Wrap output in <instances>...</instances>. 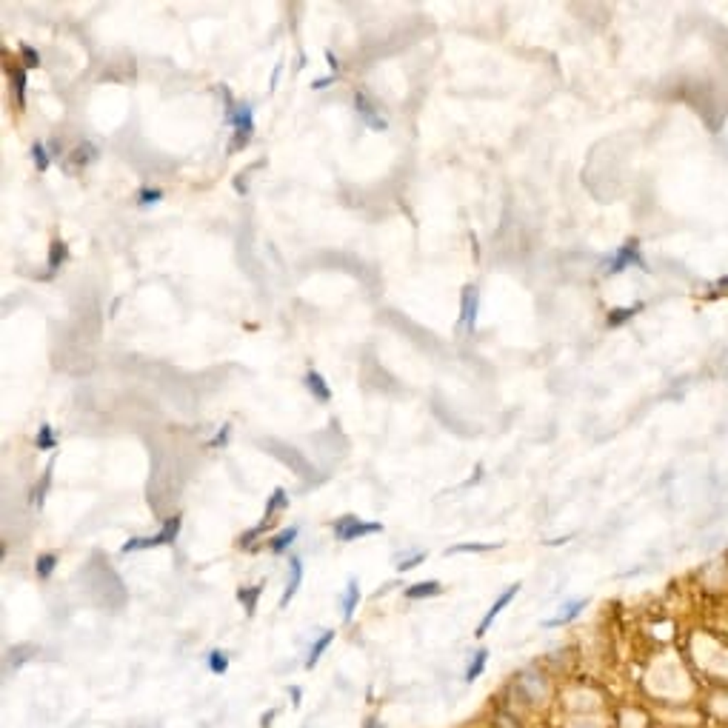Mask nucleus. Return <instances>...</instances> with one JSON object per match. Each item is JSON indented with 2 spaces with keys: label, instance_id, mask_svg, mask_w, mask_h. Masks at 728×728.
<instances>
[{
  "label": "nucleus",
  "instance_id": "obj_14",
  "mask_svg": "<svg viewBox=\"0 0 728 728\" xmlns=\"http://www.w3.org/2000/svg\"><path fill=\"white\" fill-rule=\"evenodd\" d=\"M66 260H69V246H66V240L55 238V240L49 243V257H46V266H49V277H55V274L66 266Z\"/></svg>",
  "mask_w": 728,
  "mask_h": 728
},
{
  "label": "nucleus",
  "instance_id": "obj_20",
  "mask_svg": "<svg viewBox=\"0 0 728 728\" xmlns=\"http://www.w3.org/2000/svg\"><path fill=\"white\" fill-rule=\"evenodd\" d=\"M332 640H335V631H323L320 637L312 643V648H309V657H306V668H314L317 666V660L323 657V651L332 646Z\"/></svg>",
  "mask_w": 728,
  "mask_h": 728
},
{
  "label": "nucleus",
  "instance_id": "obj_17",
  "mask_svg": "<svg viewBox=\"0 0 728 728\" xmlns=\"http://www.w3.org/2000/svg\"><path fill=\"white\" fill-rule=\"evenodd\" d=\"M437 594H443V585L437 580H423V583H414L406 589L409 600H426V597H437Z\"/></svg>",
  "mask_w": 728,
  "mask_h": 728
},
{
  "label": "nucleus",
  "instance_id": "obj_3",
  "mask_svg": "<svg viewBox=\"0 0 728 728\" xmlns=\"http://www.w3.org/2000/svg\"><path fill=\"white\" fill-rule=\"evenodd\" d=\"M634 266L643 269V272H648V263L643 260L640 243H637V240H628V243H623V246L603 263V274H605V277H614V274H620V272H625V269H634Z\"/></svg>",
  "mask_w": 728,
  "mask_h": 728
},
{
  "label": "nucleus",
  "instance_id": "obj_23",
  "mask_svg": "<svg viewBox=\"0 0 728 728\" xmlns=\"http://www.w3.org/2000/svg\"><path fill=\"white\" fill-rule=\"evenodd\" d=\"M55 566H57V554L55 551H43L37 560H35V574L40 580H49L55 574Z\"/></svg>",
  "mask_w": 728,
  "mask_h": 728
},
{
  "label": "nucleus",
  "instance_id": "obj_29",
  "mask_svg": "<svg viewBox=\"0 0 728 728\" xmlns=\"http://www.w3.org/2000/svg\"><path fill=\"white\" fill-rule=\"evenodd\" d=\"M160 200H163V189H157V186H143L137 192V206H154Z\"/></svg>",
  "mask_w": 728,
  "mask_h": 728
},
{
  "label": "nucleus",
  "instance_id": "obj_18",
  "mask_svg": "<svg viewBox=\"0 0 728 728\" xmlns=\"http://www.w3.org/2000/svg\"><path fill=\"white\" fill-rule=\"evenodd\" d=\"M297 534H300V529H297V526H289V529H283V531H277V534L269 540V549H272V554H283V551H289V549H292V543L297 540Z\"/></svg>",
  "mask_w": 728,
  "mask_h": 728
},
{
  "label": "nucleus",
  "instance_id": "obj_10",
  "mask_svg": "<svg viewBox=\"0 0 728 728\" xmlns=\"http://www.w3.org/2000/svg\"><path fill=\"white\" fill-rule=\"evenodd\" d=\"M303 383H306L309 394L314 397L317 403H323V406L332 403V389H328L326 378H323V374H320L317 369H309V371H306V378H303Z\"/></svg>",
  "mask_w": 728,
  "mask_h": 728
},
{
  "label": "nucleus",
  "instance_id": "obj_27",
  "mask_svg": "<svg viewBox=\"0 0 728 728\" xmlns=\"http://www.w3.org/2000/svg\"><path fill=\"white\" fill-rule=\"evenodd\" d=\"M486 663H488V651L486 648H480L477 654H474V660L468 663V668H465V683H474V680L486 671Z\"/></svg>",
  "mask_w": 728,
  "mask_h": 728
},
{
  "label": "nucleus",
  "instance_id": "obj_33",
  "mask_svg": "<svg viewBox=\"0 0 728 728\" xmlns=\"http://www.w3.org/2000/svg\"><path fill=\"white\" fill-rule=\"evenodd\" d=\"M266 529H269V523H266V520H263V523H260V526H254V529H251V531H246V534H243V537H240V546H251V543H254V540H257V537H260V534H263V531H266Z\"/></svg>",
  "mask_w": 728,
  "mask_h": 728
},
{
  "label": "nucleus",
  "instance_id": "obj_5",
  "mask_svg": "<svg viewBox=\"0 0 728 728\" xmlns=\"http://www.w3.org/2000/svg\"><path fill=\"white\" fill-rule=\"evenodd\" d=\"M477 309H480L477 286H465L463 294H460V320H457V328H460L463 335H474V328H477Z\"/></svg>",
  "mask_w": 728,
  "mask_h": 728
},
{
  "label": "nucleus",
  "instance_id": "obj_36",
  "mask_svg": "<svg viewBox=\"0 0 728 728\" xmlns=\"http://www.w3.org/2000/svg\"><path fill=\"white\" fill-rule=\"evenodd\" d=\"M274 714H277V711H269V714H263V717H260V728H272V720H274Z\"/></svg>",
  "mask_w": 728,
  "mask_h": 728
},
{
  "label": "nucleus",
  "instance_id": "obj_24",
  "mask_svg": "<svg viewBox=\"0 0 728 728\" xmlns=\"http://www.w3.org/2000/svg\"><path fill=\"white\" fill-rule=\"evenodd\" d=\"M35 445H37L40 452H55V449H57V437H55V429L49 426V423H43V426L37 429Z\"/></svg>",
  "mask_w": 728,
  "mask_h": 728
},
{
  "label": "nucleus",
  "instance_id": "obj_7",
  "mask_svg": "<svg viewBox=\"0 0 728 728\" xmlns=\"http://www.w3.org/2000/svg\"><path fill=\"white\" fill-rule=\"evenodd\" d=\"M517 592H520V583H511L508 589H506V592H503V594H500V597H497L495 603H491V608H488V612H486V617L480 620V625H477V631H474V637H483V634L488 631V625H491V623L497 620V614L503 612V608H506V605H508V603H511L514 597H517Z\"/></svg>",
  "mask_w": 728,
  "mask_h": 728
},
{
  "label": "nucleus",
  "instance_id": "obj_26",
  "mask_svg": "<svg viewBox=\"0 0 728 728\" xmlns=\"http://www.w3.org/2000/svg\"><path fill=\"white\" fill-rule=\"evenodd\" d=\"M32 160H35V169H37V172H46V169L52 166L49 146L40 143V140H35V143H32Z\"/></svg>",
  "mask_w": 728,
  "mask_h": 728
},
{
  "label": "nucleus",
  "instance_id": "obj_12",
  "mask_svg": "<svg viewBox=\"0 0 728 728\" xmlns=\"http://www.w3.org/2000/svg\"><path fill=\"white\" fill-rule=\"evenodd\" d=\"M643 309H646V303H643V300L631 303V306H617V309L608 312L605 326H608V328H620V326H625L628 320H634V314H640Z\"/></svg>",
  "mask_w": 728,
  "mask_h": 728
},
{
  "label": "nucleus",
  "instance_id": "obj_31",
  "mask_svg": "<svg viewBox=\"0 0 728 728\" xmlns=\"http://www.w3.org/2000/svg\"><path fill=\"white\" fill-rule=\"evenodd\" d=\"M426 560V551H414V554H409V557H403V560H397V571H411V569H417L420 562Z\"/></svg>",
  "mask_w": 728,
  "mask_h": 728
},
{
  "label": "nucleus",
  "instance_id": "obj_30",
  "mask_svg": "<svg viewBox=\"0 0 728 728\" xmlns=\"http://www.w3.org/2000/svg\"><path fill=\"white\" fill-rule=\"evenodd\" d=\"M226 668H229L226 651H211V654H208V671H211V674H226Z\"/></svg>",
  "mask_w": 728,
  "mask_h": 728
},
{
  "label": "nucleus",
  "instance_id": "obj_8",
  "mask_svg": "<svg viewBox=\"0 0 728 728\" xmlns=\"http://www.w3.org/2000/svg\"><path fill=\"white\" fill-rule=\"evenodd\" d=\"M6 75L12 83V95L20 109H26V83H29V69H23V63H6Z\"/></svg>",
  "mask_w": 728,
  "mask_h": 728
},
{
  "label": "nucleus",
  "instance_id": "obj_4",
  "mask_svg": "<svg viewBox=\"0 0 728 728\" xmlns=\"http://www.w3.org/2000/svg\"><path fill=\"white\" fill-rule=\"evenodd\" d=\"M335 529V537L340 543H351V540H360V537H369V534H380L383 531V523H371V520H360L355 514H343L332 523Z\"/></svg>",
  "mask_w": 728,
  "mask_h": 728
},
{
  "label": "nucleus",
  "instance_id": "obj_35",
  "mask_svg": "<svg viewBox=\"0 0 728 728\" xmlns=\"http://www.w3.org/2000/svg\"><path fill=\"white\" fill-rule=\"evenodd\" d=\"M326 60H328V69H332V75H340V60L335 57L332 49H326Z\"/></svg>",
  "mask_w": 728,
  "mask_h": 728
},
{
  "label": "nucleus",
  "instance_id": "obj_6",
  "mask_svg": "<svg viewBox=\"0 0 728 728\" xmlns=\"http://www.w3.org/2000/svg\"><path fill=\"white\" fill-rule=\"evenodd\" d=\"M355 109H357V114H360V121L369 126V129H374V132H386L389 129V121H386V114L378 109L371 103V98L366 95L363 89H357L355 91Z\"/></svg>",
  "mask_w": 728,
  "mask_h": 728
},
{
  "label": "nucleus",
  "instance_id": "obj_32",
  "mask_svg": "<svg viewBox=\"0 0 728 728\" xmlns=\"http://www.w3.org/2000/svg\"><path fill=\"white\" fill-rule=\"evenodd\" d=\"M229 437H231V426L226 423V426H223V429H217V434L208 440V449H223V445L229 443Z\"/></svg>",
  "mask_w": 728,
  "mask_h": 728
},
{
  "label": "nucleus",
  "instance_id": "obj_21",
  "mask_svg": "<svg viewBox=\"0 0 728 728\" xmlns=\"http://www.w3.org/2000/svg\"><path fill=\"white\" fill-rule=\"evenodd\" d=\"M286 506H289V495H286V488H280V486H277V488L272 491V497H269V503H266V511H263V520H266V523H272V517H274V514H277V511H283Z\"/></svg>",
  "mask_w": 728,
  "mask_h": 728
},
{
  "label": "nucleus",
  "instance_id": "obj_34",
  "mask_svg": "<svg viewBox=\"0 0 728 728\" xmlns=\"http://www.w3.org/2000/svg\"><path fill=\"white\" fill-rule=\"evenodd\" d=\"M337 78H340V75H328V78H314V80H312V89H328V86H332V83H335Z\"/></svg>",
  "mask_w": 728,
  "mask_h": 728
},
{
  "label": "nucleus",
  "instance_id": "obj_2",
  "mask_svg": "<svg viewBox=\"0 0 728 728\" xmlns=\"http://www.w3.org/2000/svg\"><path fill=\"white\" fill-rule=\"evenodd\" d=\"M177 534H180V514H172V517L163 520L160 531L157 534H149V537H132L123 543V554H132V551H143V549H157V546H172L177 543Z\"/></svg>",
  "mask_w": 728,
  "mask_h": 728
},
{
  "label": "nucleus",
  "instance_id": "obj_1",
  "mask_svg": "<svg viewBox=\"0 0 728 728\" xmlns=\"http://www.w3.org/2000/svg\"><path fill=\"white\" fill-rule=\"evenodd\" d=\"M223 117H226L229 126H234L229 154H238L251 143V137H254V106L251 103H234L231 109H226Z\"/></svg>",
  "mask_w": 728,
  "mask_h": 728
},
{
  "label": "nucleus",
  "instance_id": "obj_28",
  "mask_svg": "<svg viewBox=\"0 0 728 728\" xmlns=\"http://www.w3.org/2000/svg\"><path fill=\"white\" fill-rule=\"evenodd\" d=\"M20 63H23V69H40L43 57H40V52L35 49V46L20 43Z\"/></svg>",
  "mask_w": 728,
  "mask_h": 728
},
{
  "label": "nucleus",
  "instance_id": "obj_15",
  "mask_svg": "<svg viewBox=\"0 0 728 728\" xmlns=\"http://www.w3.org/2000/svg\"><path fill=\"white\" fill-rule=\"evenodd\" d=\"M357 603H360V585H357V580H348V583H346V592H343V597H340V608H343V620H346V623H351V617H355Z\"/></svg>",
  "mask_w": 728,
  "mask_h": 728
},
{
  "label": "nucleus",
  "instance_id": "obj_22",
  "mask_svg": "<svg viewBox=\"0 0 728 728\" xmlns=\"http://www.w3.org/2000/svg\"><path fill=\"white\" fill-rule=\"evenodd\" d=\"M260 594H263V583L249 585V589H238V600L246 605V614H249V617L257 612V600H260Z\"/></svg>",
  "mask_w": 728,
  "mask_h": 728
},
{
  "label": "nucleus",
  "instance_id": "obj_11",
  "mask_svg": "<svg viewBox=\"0 0 728 728\" xmlns=\"http://www.w3.org/2000/svg\"><path fill=\"white\" fill-rule=\"evenodd\" d=\"M300 583H303V560H300V557H292V562H289V583H286L283 597H280V608H286V605L292 603V597H294L297 589H300Z\"/></svg>",
  "mask_w": 728,
  "mask_h": 728
},
{
  "label": "nucleus",
  "instance_id": "obj_13",
  "mask_svg": "<svg viewBox=\"0 0 728 728\" xmlns=\"http://www.w3.org/2000/svg\"><path fill=\"white\" fill-rule=\"evenodd\" d=\"M37 651H40V648H37L35 643H20V646L6 648V674H12L15 668H20V666L26 663L32 654H37Z\"/></svg>",
  "mask_w": 728,
  "mask_h": 728
},
{
  "label": "nucleus",
  "instance_id": "obj_25",
  "mask_svg": "<svg viewBox=\"0 0 728 728\" xmlns=\"http://www.w3.org/2000/svg\"><path fill=\"white\" fill-rule=\"evenodd\" d=\"M495 549H500V543H460V546L445 549V557H452V554H477V551H495Z\"/></svg>",
  "mask_w": 728,
  "mask_h": 728
},
{
  "label": "nucleus",
  "instance_id": "obj_9",
  "mask_svg": "<svg viewBox=\"0 0 728 728\" xmlns=\"http://www.w3.org/2000/svg\"><path fill=\"white\" fill-rule=\"evenodd\" d=\"M585 605H589V600H585V597H577V600L562 603V605H560V614L543 620V625H546V628H560V625H566V623H571V620L580 617V612H583Z\"/></svg>",
  "mask_w": 728,
  "mask_h": 728
},
{
  "label": "nucleus",
  "instance_id": "obj_19",
  "mask_svg": "<svg viewBox=\"0 0 728 728\" xmlns=\"http://www.w3.org/2000/svg\"><path fill=\"white\" fill-rule=\"evenodd\" d=\"M52 472H55V463L46 465L43 477H40V480L35 483V488H32V506H37V508H43L46 495H49V488H52Z\"/></svg>",
  "mask_w": 728,
  "mask_h": 728
},
{
  "label": "nucleus",
  "instance_id": "obj_16",
  "mask_svg": "<svg viewBox=\"0 0 728 728\" xmlns=\"http://www.w3.org/2000/svg\"><path fill=\"white\" fill-rule=\"evenodd\" d=\"M95 157H98V146L86 140V143H78L72 152H69L66 163H69V166H75V169H83V166H89V163L95 160Z\"/></svg>",
  "mask_w": 728,
  "mask_h": 728
},
{
  "label": "nucleus",
  "instance_id": "obj_37",
  "mask_svg": "<svg viewBox=\"0 0 728 728\" xmlns=\"http://www.w3.org/2000/svg\"><path fill=\"white\" fill-rule=\"evenodd\" d=\"M363 728H383V725H380V720H378V717H369Z\"/></svg>",
  "mask_w": 728,
  "mask_h": 728
}]
</instances>
